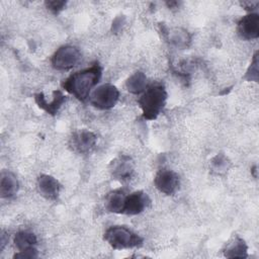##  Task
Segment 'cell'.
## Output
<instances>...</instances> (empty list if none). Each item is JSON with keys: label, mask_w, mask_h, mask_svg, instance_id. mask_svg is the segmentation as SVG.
I'll use <instances>...</instances> for the list:
<instances>
[{"label": "cell", "mask_w": 259, "mask_h": 259, "mask_svg": "<svg viewBox=\"0 0 259 259\" xmlns=\"http://www.w3.org/2000/svg\"><path fill=\"white\" fill-rule=\"evenodd\" d=\"M101 77V68L98 65L76 72L69 76L63 83V87L79 100H85L90 96L92 88Z\"/></svg>", "instance_id": "cell-1"}, {"label": "cell", "mask_w": 259, "mask_h": 259, "mask_svg": "<svg viewBox=\"0 0 259 259\" xmlns=\"http://www.w3.org/2000/svg\"><path fill=\"white\" fill-rule=\"evenodd\" d=\"M167 98V93L162 85H151L147 87L139 99L146 119H155L163 109Z\"/></svg>", "instance_id": "cell-2"}, {"label": "cell", "mask_w": 259, "mask_h": 259, "mask_svg": "<svg viewBox=\"0 0 259 259\" xmlns=\"http://www.w3.org/2000/svg\"><path fill=\"white\" fill-rule=\"evenodd\" d=\"M104 239L114 249L133 248L141 245L143 242L140 236L123 226H114L107 229Z\"/></svg>", "instance_id": "cell-3"}, {"label": "cell", "mask_w": 259, "mask_h": 259, "mask_svg": "<svg viewBox=\"0 0 259 259\" xmlns=\"http://www.w3.org/2000/svg\"><path fill=\"white\" fill-rule=\"evenodd\" d=\"M89 97L93 106L99 109H109L116 104L119 98V91L114 85L106 83L94 89Z\"/></svg>", "instance_id": "cell-4"}, {"label": "cell", "mask_w": 259, "mask_h": 259, "mask_svg": "<svg viewBox=\"0 0 259 259\" xmlns=\"http://www.w3.org/2000/svg\"><path fill=\"white\" fill-rule=\"evenodd\" d=\"M81 59L80 51L73 46H63L56 51L52 58V65L57 70H69L75 67Z\"/></svg>", "instance_id": "cell-5"}, {"label": "cell", "mask_w": 259, "mask_h": 259, "mask_svg": "<svg viewBox=\"0 0 259 259\" xmlns=\"http://www.w3.org/2000/svg\"><path fill=\"white\" fill-rule=\"evenodd\" d=\"M156 187L165 194H173L179 185L178 175L171 170H160L155 177Z\"/></svg>", "instance_id": "cell-6"}, {"label": "cell", "mask_w": 259, "mask_h": 259, "mask_svg": "<svg viewBox=\"0 0 259 259\" xmlns=\"http://www.w3.org/2000/svg\"><path fill=\"white\" fill-rule=\"evenodd\" d=\"M150 199L148 195L143 191L133 192L125 197L123 212L130 215L141 213L149 204Z\"/></svg>", "instance_id": "cell-7"}, {"label": "cell", "mask_w": 259, "mask_h": 259, "mask_svg": "<svg viewBox=\"0 0 259 259\" xmlns=\"http://www.w3.org/2000/svg\"><path fill=\"white\" fill-rule=\"evenodd\" d=\"M238 31L246 39H254L259 36V16L250 13L243 16L238 22Z\"/></svg>", "instance_id": "cell-8"}, {"label": "cell", "mask_w": 259, "mask_h": 259, "mask_svg": "<svg viewBox=\"0 0 259 259\" xmlns=\"http://www.w3.org/2000/svg\"><path fill=\"white\" fill-rule=\"evenodd\" d=\"M37 187L39 192L47 198L54 199L60 192V184L53 176L44 174L38 178Z\"/></svg>", "instance_id": "cell-9"}, {"label": "cell", "mask_w": 259, "mask_h": 259, "mask_svg": "<svg viewBox=\"0 0 259 259\" xmlns=\"http://www.w3.org/2000/svg\"><path fill=\"white\" fill-rule=\"evenodd\" d=\"M35 101L40 108H42L44 110H46L51 114H55L58 111V109L61 107L63 102L65 101V96L59 90L54 91L53 99L49 102L44 96V94L38 93L35 95Z\"/></svg>", "instance_id": "cell-10"}, {"label": "cell", "mask_w": 259, "mask_h": 259, "mask_svg": "<svg viewBox=\"0 0 259 259\" xmlns=\"http://www.w3.org/2000/svg\"><path fill=\"white\" fill-rule=\"evenodd\" d=\"M18 189V181L15 175L9 171H3L0 179V193L2 197L9 198L13 196Z\"/></svg>", "instance_id": "cell-11"}, {"label": "cell", "mask_w": 259, "mask_h": 259, "mask_svg": "<svg viewBox=\"0 0 259 259\" xmlns=\"http://www.w3.org/2000/svg\"><path fill=\"white\" fill-rule=\"evenodd\" d=\"M96 143V137L93 133L88 131H82L74 135L73 146L79 152H87L94 147Z\"/></svg>", "instance_id": "cell-12"}, {"label": "cell", "mask_w": 259, "mask_h": 259, "mask_svg": "<svg viewBox=\"0 0 259 259\" xmlns=\"http://www.w3.org/2000/svg\"><path fill=\"white\" fill-rule=\"evenodd\" d=\"M126 195L121 190H115L108 194L106 197V208L111 212H123L124 201Z\"/></svg>", "instance_id": "cell-13"}, {"label": "cell", "mask_w": 259, "mask_h": 259, "mask_svg": "<svg viewBox=\"0 0 259 259\" xmlns=\"http://www.w3.org/2000/svg\"><path fill=\"white\" fill-rule=\"evenodd\" d=\"M146 75L143 72L134 73L125 82L126 89L134 94H140L146 89Z\"/></svg>", "instance_id": "cell-14"}, {"label": "cell", "mask_w": 259, "mask_h": 259, "mask_svg": "<svg viewBox=\"0 0 259 259\" xmlns=\"http://www.w3.org/2000/svg\"><path fill=\"white\" fill-rule=\"evenodd\" d=\"M133 165L128 158L121 157L119 160L113 163L112 173L119 179H127L133 173Z\"/></svg>", "instance_id": "cell-15"}, {"label": "cell", "mask_w": 259, "mask_h": 259, "mask_svg": "<svg viewBox=\"0 0 259 259\" xmlns=\"http://www.w3.org/2000/svg\"><path fill=\"white\" fill-rule=\"evenodd\" d=\"M37 240L34 234L26 231L18 232L14 237V244L18 251L24 250L30 247H34Z\"/></svg>", "instance_id": "cell-16"}, {"label": "cell", "mask_w": 259, "mask_h": 259, "mask_svg": "<svg viewBox=\"0 0 259 259\" xmlns=\"http://www.w3.org/2000/svg\"><path fill=\"white\" fill-rule=\"evenodd\" d=\"M225 255L229 258H243L247 256V246L241 239H237L226 250Z\"/></svg>", "instance_id": "cell-17"}, {"label": "cell", "mask_w": 259, "mask_h": 259, "mask_svg": "<svg viewBox=\"0 0 259 259\" xmlns=\"http://www.w3.org/2000/svg\"><path fill=\"white\" fill-rule=\"evenodd\" d=\"M171 41L177 47H185L189 41V36L187 31L183 29H175L171 35Z\"/></svg>", "instance_id": "cell-18"}, {"label": "cell", "mask_w": 259, "mask_h": 259, "mask_svg": "<svg viewBox=\"0 0 259 259\" xmlns=\"http://www.w3.org/2000/svg\"><path fill=\"white\" fill-rule=\"evenodd\" d=\"M37 257V251L34 247H30L24 250H20L18 253L14 255V258H20V259H30V258H36Z\"/></svg>", "instance_id": "cell-19"}, {"label": "cell", "mask_w": 259, "mask_h": 259, "mask_svg": "<svg viewBox=\"0 0 259 259\" xmlns=\"http://www.w3.org/2000/svg\"><path fill=\"white\" fill-rule=\"evenodd\" d=\"M247 77L249 80L257 81L258 78V61H257V55L254 56L253 62L251 66L249 67V70L247 71Z\"/></svg>", "instance_id": "cell-20"}, {"label": "cell", "mask_w": 259, "mask_h": 259, "mask_svg": "<svg viewBox=\"0 0 259 259\" xmlns=\"http://www.w3.org/2000/svg\"><path fill=\"white\" fill-rule=\"evenodd\" d=\"M47 7L52 10L53 12H59L60 10H62L64 8V6L66 5L65 1H58V0H53V1H48L46 2Z\"/></svg>", "instance_id": "cell-21"}]
</instances>
